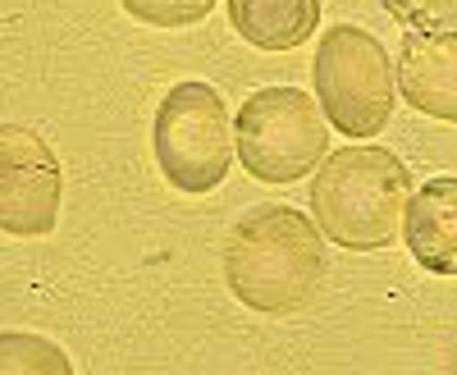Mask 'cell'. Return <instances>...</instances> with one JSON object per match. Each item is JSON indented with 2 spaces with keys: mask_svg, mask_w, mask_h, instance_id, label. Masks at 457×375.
I'll return each instance as SVG.
<instances>
[{
  "mask_svg": "<svg viewBox=\"0 0 457 375\" xmlns=\"http://www.w3.org/2000/svg\"><path fill=\"white\" fill-rule=\"evenodd\" d=\"M320 224L293 206H256L224 243V284L247 312L293 316L325 279Z\"/></svg>",
  "mask_w": 457,
  "mask_h": 375,
  "instance_id": "obj_1",
  "label": "cell"
},
{
  "mask_svg": "<svg viewBox=\"0 0 457 375\" xmlns=\"http://www.w3.org/2000/svg\"><path fill=\"white\" fill-rule=\"evenodd\" d=\"M411 174L389 146L353 142L329 152L312 179V215L334 247L379 252L403 234Z\"/></svg>",
  "mask_w": 457,
  "mask_h": 375,
  "instance_id": "obj_2",
  "label": "cell"
},
{
  "mask_svg": "<svg viewBox=\"0 0 457 375\" xmlns=\"http://www.w3.org/2000/svg\"><path fill=\"white\" fill-rule=\"evenodd\" d=\"M151 146H156V165L170 188L187 197L215 193L238 152L224 96L211 83H174L156 105Z\"/></svg>",
  "mask_w": 457,
  "mask_h": 375,
  "instance_id": "obj_3",
  "label": "cell"
},
{
  "mask_svg": "<svg viewBox=\"0 0 457 375\" xmlns=\"http://www.w3.org/2000/svg\"><path fill=\"white\" fill-rule=\"evenodd\" d=\"M312 83L325 120L343 138H379L394 120V64L366 28L338 23L320 32Z\"/></svg>",
  "mask_w": 457,
  "mask_h": 375,
  "instance_id": "obj_4",
  "label": "cell"
},
{
  "mask_svg": "<svg viewBox=\"0 0 457 375\" xmlns=\"http://www.w3.org/2000/svg\"><path fill=\"white\" fill-rule=\"evenodd\" d=\"M325 110L297 88H261L234 115L238 161L261 183H297L329 156Z\"/></svg>",
  "mask_w": 457,
  "mask_h": 375,
  "instance_id": "obj_5",
  "label": "cell"
},
{
  "mask_svg": "<svg viewBox=\"0 0 457 375\" xmlns=\"http://www.w3.org/2000/svg\"><path fill=\"white\" fill-rule=\"evenodd\" d=\"M64 170L51 142L23 129L0 124V234L14 238H46L60 220Z\"/></svg>",
  "mask_w": 457,
  "mask_h": 375,
  "instance_id": "obj_6",
  "label": "cell"
},
{
  "mask_svg": "<svg viewBox=\"0 0 457 375\" xmlns=\"http://www.w3.org/2000/svg\"><path fill=\"white\" fill-rule=\"evenodd\" d=\"M398 96L430 120L457 124V37H421V32L403 37Z\"/></svg>",
  "mask_w": 457,
  "mask_h": 375,
  "instance_id": "obj_7",
  "label": "cell"
},
{
  "mask_svg": "<svg viewBox=\"0 0 457 375\" xmlns=\"http://www.w3.org/2000/svg\"><path fill=\"white\" fill-rule=\"evenodd\" d=\"M403 243L430 275H457V174L421 183L403 215Z\"/></svg>",
  "mask_w": 457,
  "mask_h": 375,
  "instance_id": "obj_8",
  "label": "cell"
},
{
  "mask_svg": "<svg viewBox=\"0 0 457 375\" xmlns=\"http://www.w3.org/2000/svg\"><path fill=\"white\" fill-rule=\"evenodd\" d=\"M228 23L256 51H297L320 28V0H228Z\"/></svg>",
  "mask_w": 457,
  "mask_h": 375,
  "instance_id": "obj_9",
  "label": "cell"
},
{
  "mask_svg": "<svg viewBox=\"0 0 457 375\" xmlns=\"http://www.w3.org/2000/svg\"><path fill=\"white\" fill-rule=\"evenodd\" d=\"M73 362L42 334H0V375H69Z\"/></svg>",
  "mask_w": 457,
  "mask_h": 375,
  "instance_id": "obj_10",
  "label": "cell"
},
{
  "mask_svg": "<svg viewBox=\"0 0 457 375\" xmlns=\"http://www.w3.org/2000/svg\"><path fill=\"white\" fill-rule=\"evenodd\" d=\"M385 14L421 37H457V0H379Z\"/></svg>",
  "mask_w": 457,
  "mask_h": 375,
  "instance_id": "obj_11",
  "label": "cell"
},
{
  "mask_svg": "<svg viewBox=\"0 0 457 375\" xmlns=\"http://www.w3.org/2000/svg\"><path fill=\"white\" fill-rule=\"evenodd\" d=\"M120 5L146 28H193L215 10V0H120Z\"/></svg>",
  "mask_w": 457,
  "mask_h": 375,
  "instance_id": "obj_12",
  "label": "cell"
}]
</instances>
